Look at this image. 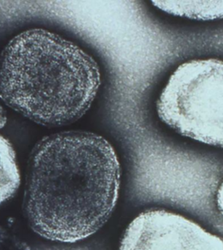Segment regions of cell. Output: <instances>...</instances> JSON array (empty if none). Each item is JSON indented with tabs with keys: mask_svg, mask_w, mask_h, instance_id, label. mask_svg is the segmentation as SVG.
I'll list each match as a JSON object with an SVG mask.
<instances>
[{
	"mask_svg": "<svg viewBox=\"0 0 223 250\" xmlns=\"http://www.w3.org/2000/svg\"><path fill=\"white\" fill-rule=\"evenodd\" d=\"M120 186V161L106 138L80 130L50 135L30 155L23 199L26 221L50 242H80L108 222Z\"/></svg>",
	"mask_w": 223,
	"mask_h": 250,
	"instance_id": "obj_1",
	"label": "cell"
},
{
	"mask_svg": "<svg viewBox=\"0 0 223 250\" xmlns=\"http://www.w3.org/2000/svg\"><path fill=\"white\" fill-rule=\"evenodd\" d=\"M100 83L94 59L46 30H26L0 54V99L38 125L77 121L91 107Z\"/></svg>",
	"mask_w": 223,
	"mask_h": 250,
	"instance_id": "obj_2",
	"label": "cell"
},
{
	"mask_svg": "<svg viewBox=\"0 0 223 250\" xmlns=\"http://www.w3.org/2000/svg\"><path fill=\"white\" fill-rule=\"evenodd\" d=\"M156 108L161 121L178 133L223 148V61L194 60L180 65Z\"/></svg>",
	"mask_w": 223,
	"mask_h": 250,
	"instance_id": "obj_3",
	"label": "cell"
},
{
	"mask_svg": "<svg viewBox=\"0 0 223 250\" xmlns=\"http://www.w3.org/2000/svg\"><path fill=\"white\" fill-rule=\"evenodd\" d=\"M119 250H223V238L179 213L150 209L128 224Z\"/></svg>",
	"mask_w": 223,
	"mask_h": 250,
	"instance_id": "obj_4",
	"label": "cell"
},
{
	"mask_svg": "<svg viewBox=\"0 0 223 250\" xmlns=\"http://www.w3.org/2000/svg\"><path fill=\"white\" fill-rule=\"evenodd\" d=\"M154 6L175 16L198 21L223 18V1H153Z\"/></svg>",
	"mask_w": 223,
	"mask_h": 250,
	"instance_id": "obj_5",
	"label": "cell"
},
{
	"mask_svg": "<svg viewBox=\"0 0 223 250\" xmlns=\"http://www.w3.org/2000/svg\"><path fill=\"white\" fill-rule=\"evenodd\" d=\"M20 181L16 152L8 139L0 135V205L15 194Z\"/></svg>",
	"mask_w": 223,
	"mask_h": 250,
	"instance_id": "obj_6",
	"label": "cell"
},
{
	"mask_svg": "<svg viewBox=\"0 0 223 250\" xmlns=\"http://www.w3.org/2000/svg\"><path fill=\"white\" fill-rule=\"evenodd\" d=\"M216 204H217V208L220 211L221 214L223 217V182L222 185L220 186L219 189L217 191V194H216Z\"/></svg>",
	"mask_w": 223,
	"mask_h": 250,
	"instance_id": "obj_7",
	"label": "cell"
}]
</instances>
